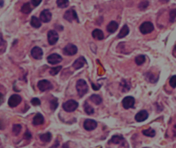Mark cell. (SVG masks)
Masks as SVG:
<instances>
[{
    "label": "cell",
    "mask_w": 176,
    "mask_h": 148,
    "mask_svg": "<svg viewBox=\"0 0 176 148\" xmlns=\"http://www.w3.org/2000/svg\"><path fill=\"white\" fill-rule=\"evenodd\" d=\"M76 89L78 95L82 97L88 92V86L87 82L83 79L79 80L76 84Z\"/></svg>",
    "instance_id": "6da1fadb"
},
{
    "label": "cell",
    "mask_w": 176,
    "mask_h": 148,
    "mask_svg": "<svg viewBox=\"0 0 176 148\" xmlns=\"http://www.w3.org/2000/svg\"><path fill=\"white\" fill-rule=\"evenodd\" d=\"M79 106V103L74 100H69L63 104V109L67 112H73L76 110Z\"/></svg>",
    "instance_id": "7a4b0ae2"
},
{
    "label": "cell",
    "mask_w": 176,
    "mask_h": 148,
    "mask_svg": "<svg viewBox=\"0 0 176 148\" xmlns=\"http://www.w3.org/2000/svg\"><path fill=\"white\" fill-rule=\"evenodd\" d=\"M154 30V26L150 22H145L143 23L139 27V30L143 35L149 34Z\"/></svg>",
    "instance_id": "3957f363"
},
{
    "label": "cell",
    "mask_w": 176,
    "mask_h": 148,
    "mask_svg": "<svg viewBox=\"0 0 176 148\" xmlns=\"http://www.w3.org/2000/svg\"><path fill=\"white\" fill-rule=\"evenodd\" d=\"M37 87L41 92H44L45 91L52 89L53 86L52 84L47 80H42L38 82Z\"/></svg>",
    "instance_id": "277c9868"
},
{
    "label": "cell",
    "mask_w": 176,
    "mask_h": 148,
    "mask_svg": "<svg viewBox=\"0 0 176 148\" xmlns=\"http://www.w3.org/2000/svg\"><path fill=\"white\" fill-rule=\"evenodd\" d=\"M22 101V98L19 95L14 94L10 96L8 100V104L11 108H15Z\"/></svg>",
    "instance_id": "5b68a950"
},
{
    "label": "cell",
    "mask_w": 176,
    "mask_h": 148,
    "mask_svg": "<svg viewBox=\"0 0 176 148\" xmlns=\"http://www.w3.org/2000/svg\"><path fill=\"white\" fill-rule=\"evenodd\" d=\"M64 18L66 20L71 22L72 21H76L79 22V18L76 12L73 9L71 8L68 10L65 13Z\"/></svg>",
    "instance_id": "8992f818"
},
{
    "label": "cell",
    "mask_w": 176,
    "mask_h": 148,
    "mask_svg": "<svg viewBox=\"0 0 176 148\" xmlns=\"http://www.w3.org/2000/svg\"><path fill=\"white\" fill-rule=\"evenodd\" d=\"M58 39L59 35L55 30H50L48 33V40L50 45H55L58 42Z\"/></svg>",
    "instance_id": "52a82bcc"
},
{
    "label": "cell",
    "mask_w": 176,
    "mask_h": 148,
    "mask_svg": "<svg viewBox=\"0 0 176 148\" xmlns=\"http://www.w3.org/2000/svg\"><path fill=\"white\" fill-rule=\"evenodd\" d=\"M78 52V48L72 44H68L63 49V54L66 56L75 55Z\"/></svg>",
    "instance_id": "ba28073f"
},
{
    "label": "cell",
    "mask_w": 176,
    "mask_h": 148,
    "mask_svg": "<svg viewBox=\"0 0 176 148\" xmlns=\"http://www.w3.org/2000/svg\"><path fill=\"white\" fill-rule=\"evenodd\" d=\"M97 123L95 120L87 119L84 122L83 127L87 131H91L97 128Z\"/></svg>",
    "instance_id": "9c48e42d"
},
{
    "label": "cell",
    "mask_w": 176,
    "mask_h": 148,
    "mask_svg": "<svg viewBox=\"0 0 176 148\" xmlns=\"http://www.w3.org/2000/svg\"><path fill=\"white\" fill-rule=\"evenodd\" d=\"M122 106L125 109H129L134 108L135 99L132 96H127L124 98L122 101Z\"/></svg>",
    "instance_id": "30bf717a"
},
{
    "label": "cell",
    "mask_w": 176,
    "mask_h": 148,
    "mask_svg": "<svg viewBox=\"0 0 176 148\" xmlns=\"http://www.w3.org/2000/svg\"><path fill=\"white\" fill-rule=\"evenodd\" d=\"M62 60L63 58L61 56L56 53L51 54L47 57L48 62L52 65H55L59 63Z\"/></svg>",
    "instance_id": "8fae6325"
},
{
    "label": "cell",
    "mask_w": 176,
    "mask_h": 148,
    "mask_svg": "<svg viewBox=\"0 0 176 148\" xmlns=\"http://www.w3.org/2000/svg\"><path fill=\"white\" fill-rule=\"evenodd\" d=\"M31 55L34 59L36 60H40L43 56V51L42 49L38 46H35L31 50Z\"/></svg>",
    "instance_id": "7c38bea8"
},
{
    "label": "cell",
    "mask_w": 176,
    "mask_h": 148,
    "mask_svg": "<svg viewBox=\"0 0 176 148\" xmlns=\"http://www.w3.org/2000/svg\"><path fill=\"white\" fill-rule=\"evenodd\" d=\"M149 114L146 110H142L137 113L135 116V119L139 123L145 121L148 118Z\"/></svg>",
    "instance_id": "4fadbf2b"
},
{
    "label": "cell",
    "mask_w": 176,
    "mask_h": 148,
    "mask_svg": "<svg viewBox=\"0 0 176 148\" xmlns=\"http://www.w3.org/2000/svg\"><path fill=\"white\" fill-rule=\"evenodd\" d=\"M52 18V14L48 9H45L41 12L40 15V19L42 22L48 23L51 21Z\"/></svg>",
    "instance_id": "5bb4252c"
},
{
    "label": "cell",
    "mask_w": 176,
    "mask_h": 148,
    "mask_svg": "<svg viewBox=\"0 0 176 148\" xmlns=\"http://www.w3.org/2000/svg\"><path fill=\"white\" fill-rule=\"evenodd\" d=\"M87 63V61L84 57H80L75 61L73 63L72 66L76 70L81 69L85 64Z\"/></svg>",
    "instance_id": "9a60e30c"
},
{
    "label": "cell",
    "mask_w": 176,
    "mask_h": 148,
    "mask_svg": "<svg viewBox=\"0 0 176 148\" xmlns=\"http://www.w3.org/2000/svg\"><path fill=\"white\" fill-rule=\"evenodd\" d=\"M44 123V117L40 113H37L34 116L33 120V124L34 126H39Z\"/></svg>",
    "instance_id": "2e32d148"
},
{
    "label": "cell",
    "mask_w": 176,
    "mask_h": 148,
    "mask_svg": "<svg viewBox=\"0 0 176 148\" xmlns=\"http://www.w3.org/2000/svg\"><path fill=\"white\" fill-rule=\"evenodd\" d=\"M92 36L93 39H96L98 40H102L104 39V32L99 29H95L92 32Z\"/></svg>",
    "instance_id": "e0dca14e"
},
{
    "label": "cell",
    "mask_w": 176,
    "mask_h": 148,
    "mask_svg": "<svg viewBox=\"0 0 176 148\" xmlns=\"http://www.w3.org/2000/svg\"><path fill=\"white\" fill-rule=\"evenodd\" d=\"M118 28V24L114 21H112L107 26V30L110 33L115 32Z\"/></svg>",
    "instance_id": "ac0fdd59"
},
{
    "label": "cell",
    "mask_w": 176,
    "mask_h": 148,
    "mask_svg": "<svg viewBox=\"0 0 176 148\" xmlns=\"http://www.w3.org/2000/svg\"><path fill=\"white\" fill-rule=\"evenodd\" d=\"M129 32H130V30H129V27L127 24L124 25L123 27H122V29H121V30L119 32L118 35H117V38L119 39L123 38L129 34Z\"/></svg>",
    "instance_id": "d6986e66"
},
{
    "label": "cell",
    "mask_w": 176,
    "mask_h": 148,
    "mask_svg": "<svg viewBox=\"0 0 176 148\" xmlns=\"http://www.w3.org/2000/svg\"><path fill=\"white\" fill-rule=\"evenodd\" d=\"M52 136L51 133H50L49 132L41 135L39 137L40 140L44 143H49L52 140Z\"/></svg>",
    "instance_id": "ffe728a7"
},
{
    "label": "cell",
    "mask_w": 176,
    "mask_h": 148,
    "mask_svg": "<svg viewBox=\"0 0 176 148\" xmlns=\"http://www.w3.org/2000/svg\"><path fill=\"white\" fill-rule=\"evenodd\" d=\"M30 24L32 27L35 29H38L41 26L40 21H39V19L35 16L32 17Z\"/></svg>",
    "instance_id": "44dd1931"
},
{
    "label": "cell",
    "mask_w": 176,
    "mask_h": 148,
    "mask_svg": "<svg viewBox=\"0 0 176 148\" xmlns=\"http://www.w3.org/2000/svg\"><path fill=\"white\" fill-rule=\"evenodd\" d=\"M124 140H125V139L123 137L119 136V135H114L111 139L110 141L112 143L117 145V144L122 143Z\"/></svg>",
    "instance_id": "7402d4cb"
},
{
    "label": "cell",
    "mask_w": 176,
    "mask_h": 148,
    "mask_svg": "<svg viewBox=\"0 0 176 148\" xmlns=\"http://www.w3.org/2000/svg\"><path fill=\"white\" fill-rule=\"evenodd\" d=\"M90 100L95 104L99 105L102 102V99L98 95L93 94L92 96H90Z\"/></svg>",
    "instance_id": "603a6c76"
},
{
    "label": "cell",
    "mask_w": 176,
    "mask_h": 148,
    "mask_svg": "<svg viewBox=\"0 0 176 148\" xmlns=\"http://www.w3.org/2000/svg\"><path fill=\"white\" fill-rule=\"evenodd\" d=\"M84 109L85 112L89 115L93 114L95 112L94 109L91 106H90L87 102L85 103L84 104Z\"/></svg>",
    "instance_id": "cb8c5ba5"
},
{
    "label": "cell",
    "mask_w": 176,
    "mask_h": 148,
    "mask_svg": "<svg viewBox=\"0 0 176 148\" xmlns=\"http://www.w3.org/2000/svg\"><path fill=\"white\" fill-rule=\"evenodd\" d=\"M142 133L146 136L150 137H153L156 135L155 130L151 128H149L148 129L143 130Z\"/></svg>",
    "instance_id": "d4e9b609"
},
{
    "label": "cell",
    "mask_w": 176,
    "mask_h": 148,
    "mask_svg": "<svg viewBox=\"0 0 176 148\" xmlns=\"http://www.w3.org/2000/svg\"><path fill=\"white\" fill-rule=\"evenodd\" d=\"M32 9L31 8L30 3H26L24 4L21 8V12L23 14H30L32 12Z\"/></svg>",
    "instance_id": "484cf974"
},
{
    "label": "cell",
    "mask_w": 176,
    "mask_h": 148,
    "mask_svg": "<svg viewBox=\"0 0 176 148\" xmlns=\"http://www.w3.org/2000/svg\"><path fill=\"white\" fill-rule=\"evenodd\" d=\"M146 61L145 56L143 55L137 56L135 58V62L137 66H141Z\"/></svg>",
    "instance_id": "4316f807"
},
{
    "label": "cell",
    "mask_w": 176,
    "mask_h": 148,
    "mask_svg": "<svg viewBox=\"0 0 176 148\" xmlns=\"http://www.w3.org/2000/svg\"><path fill=\"white\" fill-rule=\"evenodd\" d=\"M56 3L58 7L61 8H64L68 7L69 4L68 0H57Z\"/></svg>",
    "instance_id": "83f0119b"
},
{
    "label": "cell",
    "mask_w": 176,
    "mask_h": 148,
    "mask_svg": "<svg viewBox=\"0 0 176 148\" xmlns=\"http://www.w3.org/2000/svg\"><path fill=\"white\" fill-rule=\"evenodd\" d=\"M50 109L51 110L53 111H55L58 106V98H53L52 99H51L50 101Z\"/></svg>",
    "instance_id": "f1b7e54d"
},
{
    "label": "cell",
    "mask_w": 176,
    "mask_h": 148,
    "mask_svg": "<svg viewBox=\"0 0 176 148\" xmlns=\"http://www.w3.org/2000/svg\"><path fill=\"white\" fill-rule=\"evenodd\" d=\"M22 130V126L20 124H15L12 126V133L15 136H18Z\"/></svg>",
    "instance_id": "f546056e"
},
{
    "label": "cell",
    "mask_w": 176,
    "mask_h": 148,
    "mask_svg": "<svg viewBox=\"0 0 176 148\" xmlns=\"http://www.w3.org/2000/svg\"><path fill=\"white\" fill-rule=\"evenodd\" d=\"M62 69V66H61L52 67V68H51L50 71V74H51L52 76H55L61 71Z\"/></svg>",
    "instance_id": "4dcf8cb0"
},
{
    "label": "cell",
    "mask_w": 176,
    "mask_h": 148,
    "mask_svg": "<svg viewBox=\"0 0 176 148\" xmlns=\"http://www.w3.org/2000/svg\"><path fill=\"white\" fill-rule=\"evenodd\" d=\"M169 21L171 23L176 21V8L173 9L169 13Z\"/></svg>",
    "instance_id": "1f68e13d"
},
{
    "label": "cell",
    "mask_w": 176,
    "mask_h": 148,
    "mask_svg": "<svg viewBox=\"0 0 176 148\" xmlns=\"http://www.w3.org/2000/svg\"><path fill=\"white\" fill-rule=\"evenodd\" d=\"M121 87L122 88V91L124 92H125L126 91H129L130 89L131 86H130L128 83L125 80H123L122 82L120 84Z\"/></svg>",
    "instance_id": "d6a6232c"
},
{
    "label": "cell",
    "mask_w": 176,
    "mask_h": 148,
    "mask_svg": "<svg viewBox=\"0 0 176 148\" xmlns=\"http://www.w3.org/2000/svg\"><path fill=\"white\" fill-rule=\"evenodd\" d=\"M148 5H149V2L147 0H144L139 4V8L142 10H144L147 8Z\"/></svg>",
    "instance_id": "836d02e7"
},
{
    "label": "cell",
    "mask_w": 176,
    "mask_h": 148,
    "mask_svg": "<svg viewBox=\"0 0 176 148\" xmlns=\"http://www.w3.org/2000/svg\"><path fill=\"white\" fill-rule=\"evenodd\" d=\"M169 83L171 88H174V89L176 88V75L172 76L171 78V79L169 80Z\"/></svg>",
    "instance_id": "e575fe53"
},
{
    "label": "cell",
    "mask_w": 176,
    "mask_h": 148,
    "mask_svg": "<svg viewBox=\"0 0 176 148\" xmlns=\"http://www.w3.org/2000/svg\"><path fill=\"white\" fill-rule=\"evenodd\" d=\"M31 103L33 106H38L41 104L40 100L38 98H33L32 99Z\"/></svg>",
    "instance_id": "d590c367"
},
{
    "label": "cell",
    "mask_w": 176,
    "mask_h": 148,
    "mask_svg": "<svg viewBox=\"0 0 176 148\" xmlns=\"http://www.w3.org/2000/svg\"><path fill=\"white\" fill-rule=\"evenodd\" d=\"M147 78L150 82L155 83L157 80H156V76L153 75V74L151 73H148L147 74Z\"/></svg>",
    "instance_id": "8d00e7d4"
},
{
    "label": "cell",
    "mask_w": 176,
    "mask_h": 148,
    "mask_svg": "<svg viewBox=\"0 0 176 148\" xmlns=\"http://www.w3.org/2000/svg\"><path fill=\"white\" fill-rule=\"evenodd\" d=\"M32 138V135L29 131H26L24 134V138L26 140H30Z\"/></svg>",
    "instance_id": "74e56055"
},
{
    "label": "cell",
    "mask_w": 176,
    "mask_h": 148,
    "mask_svg": "<svg viewBox=\"0 0 176 148\" xmlns=\"http://www.w3.org/2000/svg\"><path fill=\"white\" fill-rule=\"evenodd\" d=\"M31 2L35 7H37L42 2V0H31Z\"/></svg>",
    "instance_id": "f35d334b"
},
{
    "label": "cell",
    "mask_w": 176,
    "mask_h": 148,
    "mask_svg": "<svg viewBox=\"0 0 176 148\" xmlns=\"http://www.w3.org/2000/svg\"><path fill=\"white\" fill-rule=\"evenodd\" d=\"M92 88L93 89V90L95 91H98L99 89H100V88H101V85H99L98 84V86H97L96 85H95L93 84V83H92Z\"/></svg>",
    "instance_id": "ab89813d"
},
{
    "label": "cell",
    "mask_w": 176,
    "mask_h": 148,
    "mask_svg": "<svg viewBox=\"0 0 176 148\" xmlns=\"http://www.w3.org/2000/svg\"><path fill=\"white\" fill-rule=\"evenodd\" d=\"M173 135L174 136L176 137V124L174 125L173 129Z\"/></svg>",
    "instance_id": "60d3db41"
},
{
    "label": "cell",
    "mask_w": 176,
    "mask_h": 148,
    "mask_svg": "<svg viewBox=\"0 0 176 148\" xmlns=\"http://www.w3.org/2000/svg\"><path fill=\"white\" fill-rule=\"evenodd\" d=\"M1 1H2V2H1V7H2V6H3V3H2V1H3V0H1Z\"/></svg>",
    "instance_id": "b9f144b4"
},
{
    "label": "cell",
    "mask_w": 176,
    "mask_h": 148,
    "mask_svg": "<svg viewBox=\"0 0 176 148\" xmlns=\"http://www.w3.org/2000/svg\"><path fill=\"white\" fill-rule=\"evenodd\" d=\"M174 50H175V51H176V45L175 46V47H174Z\"/></svg>",
    "instance_id": "7bdbcfd3"
}]
</instances>
